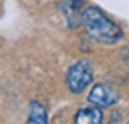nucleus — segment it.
Listing matches in <instances>:
<instances>
[{
	"label": "nucleus",
	"mask_w": 129,
	"mask_h": 124,
	"mask_svg": "<svg viewBox=\"0 0 129 124\" xmlns=\"http://www.w3.org/2000/svg\"><path fill=\"white\" fill-rule=\"evenodd\" d=\"M79 23L83 25V29L86 31V34L91 40L99 41V43H104V45H115L124 36L118 23H115L97 6H88V7H84L81 11Z\"/></svg>",
	"instance_id": "nucleus-1"
},
{
	"label": "nucleus",
	"mask_w": 129,
	"mask_h": 124,
	"mask_svg": "<svg viewBox=\"0 0 129 124\" xmlns=\"http://www.w3.org/2000/svg\"><path fill=\"white\" fill-rule=\"evenodd\" d=\"M67 86L72 94H83V92L88 88V85H91L93 81V68L91 63L88 59H79L74 65L68 67L67 70Z\"/></svg>",
	"instance_id": "nucleus-2"
},
{
	"label": "nucleus",
	"mask_w": 129,
	"mask_h": 124,
	"mask_svg": "<svg viewBox=\"0 0 129 124\" xmlns=\"http://www.w3.org/2000/svg\"><path fill=\"white\" fill-rule=\"evenodd\" d=\"M118 101V94L117 90H113L111 86L104 85V83H97L91 86L90 94H88V103L99 108H109Z\"/></svg>",
	"instance_id": "nucleus-3"
},
{
	"label": "nucleus",
	"mask_w": 129,
	"mask_h": 124,
	"mask_svg": "<svg viewBox=\"0 0 129 124\" xmlns=\"http://www.w3.org/2000/svg\"><path fill=\"white\" fill-rule=\"evenodd\" d=\"M102 120H104L102 108L91 104V106H86V108H81L75 113L74 124H102Z\"/></svg>",
	"instance_id": "nucleus-4"
},
{
	"label": "nucleus",
	"mask_w": 129,
	"mask_h": 124,
	"mask_svg": "<svg viewBox=\"0 0 129 124\" xmlns=\"http://www.w3.org/2000/svg\"><path fill=\"white\" fill-rule=\"evenodd\" d=\"M27 124H48V113L47 106L40 101L29 103V113H27Z\"/></svg>",
	"instance_id": "nucleus-5"
},
{
	"label": "nucleus",
	"mask_w": 129,
	"mask_h": 124,
	"mask_svg": "<svg viewBox=\"0 0 129 124\" xmlns=\"http://www.w3.org/2000/svg\"><path fill=\"white\" fill-rule=\"evenodd\" d=\"M84 0H63V7H68V9H74V11H79L81 6H83Z\"/></svg>",
	"instance_id": "nucleus-6"
},
{
	"label": "nucleus",
	"mask_w": 129,
	"mask_h": 124,
	"mask_svg": "<svg viewBox=\"0 0 129 124\" xmlns=\"http://www.w3.org/2000/svg\"><path fill=\"white\" fill-rule=\"evenodd\" d=\"M109 124H118V122H115V120H113V122H109Z\"/></svg>",
	"instance_id": "nucleus-7"
},
{
	"label": "nucleus",
	"mask_w": 129,
	"mask_h": 124,
	"mask_svg": "<svg viewBox=\"0 0 129 124\" xmlns=\"http://www.w3.org/2000/svg\"><path fill=\"white\" fill-rule=\"evenodd\" d=\"M127 68H129V59H127Z\"/></svg>",
	"instance_id": "nucleus-8"
}]
</instances>
